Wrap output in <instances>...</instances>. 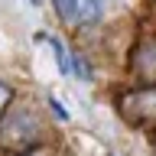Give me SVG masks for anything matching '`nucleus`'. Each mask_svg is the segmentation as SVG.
I'll list each match as a JSON object with an SVG mask.
<instances>
[{
	"mask_svg": "<svg viewBox=\"0 0 156 156\" xmlns=\"http://www.w3.org/2000/svg\"><path fill=\"white\" fill-rule=\"evenodd\" d=\"M58 10V16L72 23V26H91L101 20V0H52Z\"/></svg>",
	"mask_w": 156,
	"mask_h": 156,
	"instance_id": "1",
	"label": "nucleus"
},
{
	"mask_svg": "<svg viewBox=\"0 0 156 156\" xmlns=\"http://www.w3.org/2000/svg\"><path fill=\"white\" fill-rule=\"evenodd\" d=\"M10 98H13V91H10V85H3V81H0V117H3V111H7Z\"/></svg>",
	"mask_w": 156,
	"mask_h": 156,
	"instance_id": "2",
	"label": "nucleus"
}]
</instances>
